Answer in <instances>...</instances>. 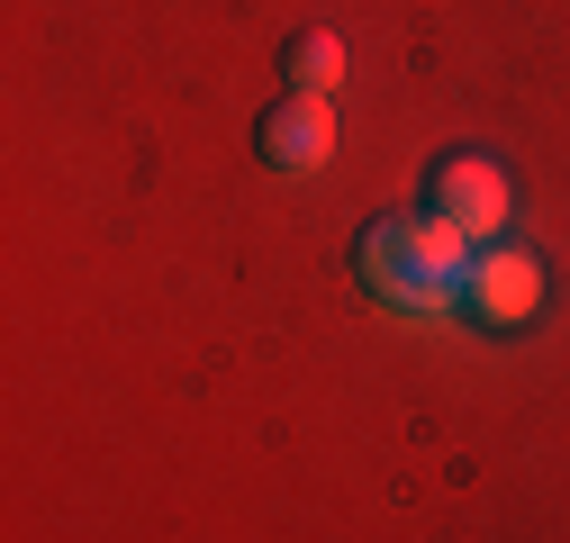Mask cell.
Listing matches in <instances>:
<instances>
[{"mask_svg":"<svg viewBox=\"0 0 570 543\" xmlns=\"http://www.w3.org/2000/svg\"><path fill=\"white\" fill-rule=\"evenodd\" d=\"M326 155H335V109H326V91H291V100L263 109V164L317 172Z\"/></svg>","mask_w":570,"mask_h":543,"instance_id":"obj_4","label":"cell"},{"mask_svg":"<svg viewBox=\"0 0 570 543\" xmlns=\"http://www.w3.org/2000/svg\"><path fill=\"white\" fill-rule=\"evenodd\" d=\"M425 199H435V218H453L471 245H489L498 227H508V209H517L508 172H498L489 155H444V164H435V181H425Z\"/></svg>","mask_w":570,"mask_h":543,"instance_id":"obj_2","label":"cell"},{"mask_svg":"<svg viewBox=\"0 0 570 543\" xmlns=\"http://www.w3.org/2000/svg\"><path fill=\"white\" fill-rule=\"evenodd\" d=\"M353 272H363V290L381 308H407V317H444L462 308V282H471V236L435 209H399L363 236V254H353Z\"/></svg>","mask_w":570,"mask_h":543,"instance_id":"obj_1","label":"cell"},{"mask_svg":"<svg viewBox=\"0 0 570 543\" xmlns=\"http://www.w3.org/2000/svg\"><path fill=\"white\" fill-rule=\"evenodd\" d=\"M291 73H299V91H326V82H344V37L308 28V37L291 46Z\"/></svg>","mask_w":570,"mask_h":543,"instance_id":"obj_5","label":"cell"},{"mask_svg":"<svg viewBox=\"0 0 570 543\" xmlns=\"http://www.w3.org/2000/svg\"><path fill=\"white\" fill-rule=\"evenodd\" d=\"M462 308H471L480 326H525V317L543 308V263H534V254H517V245H489V254H471Z\"/></svg>","mask_w":570,"mask_h":543,"instance_id":"obj_3","label":"cell"}]
</instances>
